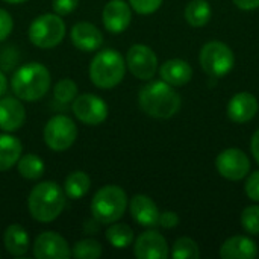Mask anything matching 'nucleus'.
<instances>
[{"label":"nucleus","mask_w":259,"mask_h":259,"mask_svg":"<svg viewBox=\"0 0 259 259\" xmlns=\"http://www.w3.org/2000/svg\"><path fill=\"white\" fill-rule=\"evenodd\" d=\"M138 103L143 112L149 117L167 120L175 117L182 105L181 96L164 80H156L144 85L138 94Z\"/></svg>","instance_id":"nucleus-1"},{"label":"nucleus","mask_w":259,"mask_h":259,"mask_svg":"<svg viewBox=\"0 0 259 259\" xmlns=\"http://www.w3.org/2000/svg\"><path fill=\"white\" fill-rule=\"evenodd\" d=\"M27 208L33 220L50 223L62 214L65 208V193L53 181L39 182L29 194Z\"/></svg>","instance_id":"nucleus-2"},{"label":"nucleus","mask_w":259,"mask_h":259,"mask_svg":"<svg viewBox=\"0 0 259 259\" xmlns=\"http://www.w3.org/2000/svg\"><path fill=\"white\" fill-rule=\"evenodd\" d=\"M50 71L41 62L21 65L12 76L11 88L15 97L23 102H35L44 97L50 88Z\"/></svg>","instance_id":"nucleus-3"},{"label":"nucleus","mask_w":259,"mask_h":259,"mask_svg":"<svg viewBox=\"0 0 259 259\" xmlns=\"http://www.w3.org/2000/svg\"><path fill=\"white\" fill-rule=\"evenodd\" d=\"M126 73V61L120 52L106 49L99 52L90 64V79L100 90L117 87Z\"/></svg>","instance_id":"nucleus-4"},{"label":"nucleus","mask_w":259,"mask_h":259,"mask_svg":"<svg viewBox=\"0 0 259 259\" xmlns=\"http://www.w3.org/2000/svg\"><path fill=\"white\" fill-rule=\"evenodd\" d=\"M127 208V194L118 185H105L93 197L91 214L100 225L118 222Z\"/></svg>","instance_id":"nucleus-5"},{"label":"nucleus","mask_w":259,"mask_h":259,"mask_svg":"<svg viewBox=\"0 0 259 259\" xmlns=\"http://www.w3.org/2000/svg\"><path fill=\"white\" fill-rule=\"evenodd\" d=\"M65 23L58 14H42L29 26V39L39 49H52L62 42Z\"/></svg>","instance_id":"nucleus-6"},{"label":"nucleus","mask_w":259,"mask_h":259,"mask_svg":"<svg viewBox=\"0 0 259 259\" xmlns=\"http://www.w3.org/2000/svg\"><path fill=\"white\" fill-rule=\"evenodd\" d=\"M199 61L203 71L211 77H223L229 74L235 65L234 52L222 41L206 42L199 53Z\"/></svg>","instance_id":"nucleus-7"},{"label":"nucleus","mask_w":259,"mask_h":259,"mask_svg":"<svg viewBox=\"0 0 259 259\" xmlns=\"http://www.w3.org/2000/svg\"><path fill=\"white\" fill-rule=\"evenodd\" d=\"M77 138V127L67 115L52 117L44 127V141L53 152L68 150Z\"/></svg>","instance_id":"nucleus-8"},{"label":"nucleus","mask_w":259,"mask_h":259,"mask_svg":"<svg viewBox=\"0 0 259 259\" xmlns=\"http://www.w3.org/2000/svg\"><path fill=\"white\" fill-rule=\"evenodd\" d=\"M126 67L140 80H150L158 71L156 53L144 44H134L126 55Z\"/></svg>","instance_id":"nucleus-9"},{"label":"nucleus","mask_w":259,"mask_h":259,"mask_svg":"<svg viewBox=\"0 0 259 259\" xmlns=\"http://www.w3.org/2000/svg\"><path fill=\"white\" fill-rule=\"evenodd\" d=\"M215 167L222 178L228 181H241L247 178L250 171V161L241 149L231 147L217 156Z\"/></svg>","instance_id":"nucleus-10"},{"label":"nucleus","mask_w":259,"mask_h":259,"mask_svg":"<svg viewBox=\"0 0 259 259\" xmlns=\"http://www.w3.org/2000/svg\"><path fill=\"white\" fill-rule=\"evenodd\" d=\"M73 114L88 126H97L108 117V105L96 94H82L73 100Z\"/></svg>","instance_id":"nucleus-11"},{"label":"nucleus","mask_w":259,"mask_h":259,"mask_svg":"<svg viewBox=\"0 0 259 259\" xmlns=\"http://www.w3.org/2000/svg\"><path fill=\"white\" fill-rule=\"evenodd\" d=\"M32 250L36 259H67L71 256V249L67 240L53 231L39 234L35 238Z\"/></svg>","instance_id":"nucleus-12"},{"label":"nucleus","mask_w":259,"mask_h":259,"mask_svg":"<svg viewBox=\"0 0 259 259\" xmlns=\"http://www.w3.org/2000/svg\"><path fill=\"white\" fill-rule=\"evenodd\" d=\"M134 253L138 259H165L168 258L170 250L165 238L158 231L150 229L135 240Z\"/></svg>","instance_id":"nucleus-13"},{"label":"nucleus","mask_w":259,"mask_h":259,"mask_svg":"<svg viewBox=\"0 0 259 259\" xmlns=\"http://www.w3.org/2000/svg\"><path fill=\"white\" fill-rule=\"evenodd\" d=\"M102 18L108 32L121 33L132 21V8L124 0H109L103 8Z\"/></svg>","instance_id":"nucleus-14"},{"label":"nucleus","mask_w":259,"mask_h":259,"mask_svg":"<svg viewBox=\"0 0 259 259\" xmlns=\"http://www.w3.org/2000/svg\"><path fill=\"white\" fill-rule=\"evenodd\" d=\"M132 219L144 228H155L159 223V209L156 203L146 194H137L129 202Z\"/></svg>","instance_id":"nucleus-15"},{"label":"nucleus","mask_w":259,"mask_h":259,"mask_svg":"<svg viewBox=\"0 0 259 259\" xmlns=\"http://www.w3.org/2000/svg\"><path fill=\"white\" fill-rule=\"evenodd\" d=\"M26 121V109L18 97L0 99V129L5 132L18 131Z\"/></svg>","instance_id":"nucleus-16"},{"label":"nucleus","mask_w":259,"mask_h":259,"mask_svg":"<svg viewBox=\"0 0 259 259\" xmlns=\"http://www.w3.org/2000/svg\"><path fill=\"white\" fill-rule=\"evenodd\" d=\"M70 38L73 46L82 52H96L103 44L102 32L97 29V26L88 21L76 23L70 32Z\"/></svg>","instance_id":"nucleus-17"},{"label":"nucleus","mask_w":259,"mask_h":259,"mask_svg":"<svg viewBox=\"0 0 259 259\" xmlns=\"http://www.w3.org/2000/svg\"><path fill=\"white\" fill-rule=\"evenodd\" d=\"M258 99L250 93L235 94L228 105V115L234 123H247L258 114Z\"/></svg>","instance_id":"nucleus-18"},{"label":"nucleus","mask_w":259,"mask_h":259,"mask_svg":"<svg viewBox=\"0 0 259 259\" xmlns=\"http://www.w3.org/2000/svg\"><path fill=\"white\" fill-rule=\"evenodd\" d=\"M220 256L223 259H255L258 256V247L249 237L235 235L222 244Z\"/></svg>","instance_id":"nucleus-19"},{"label":"nucleus","mask_w":259,"mask_h":259,"mask_svg":"<svg viewBox=\"0 0 259 259\" xmlns=\"http://www.w3.org/2000/svg\"><path fill=\"white\" fill-rule=\"evenodd\" d=\"M159 76L171 87H184L191 80L193 68L184 59H168L159 67Z\"/></svg>","instance_id":"nucleus-20"},{"label":"nucleus","mask_w":259,"mask_h":259,"mask_svg":"<svg viewBox=\"0 0 259 259\" xmlns=\"http://www.w3.org/2000/svg\"><path fill=\"white\" fill-rule=\"evenodd\" d=\"M3 244L6 252L12 256H23L29 250V235L27 231L20 225H11L5 231Z\"/></svg>","instance_id":"nucleus-21"},{"label":"nucleus","mask_w":259,"mask_h":259,"mask_svg":"<svg viewBox=\"0 0 259 259\" xmlns=\"http://www.w3.org/2000/svg\"><path fill=\"white\" fill-rule=\"evenodd\" d=\"M23 152V144L18 138L9 134H0V171L12 168Z\"/></svg>","instance_id":"nucleus-22"},{"label":"nucleus","mask_w":259,"mask_h":259,"mask_svg":"<svg viewBox=\"0 0 259 259\" xmlns=\"http://www.w3.org/2000/svg\"><path fill=\"white\" fill-rule=\"evenodd\" d=\"M91 187V179L85 171H71L64 182V193L74 200L82 199Z\"/></svg>","instance_id":"nucleus-23"},{"label":"nucleus","mask_w":259,"mask_h":259,"mask_svg":"<svg viewBox=\"0 0 259 259\" xmlns=\"http://www.w3.org/2000/svg\"><path fill=\"white\" fill-rule=\"evenodd\" d=\"M212 11L206 0H191L185 8V20L193 27H202L211 20Z\"/></svg>","instance_id":"nucleus-24"},{"label":"nucleus","mask_w":259,"mask_h":259,"mask_svg":"<svg viewBox=\"0 0 259 259\" xmlns=\"http://www.w3.org/2000/svg\"><path fill=\"white\" fill-rule=\"evenodd\" d=\"M105 235L108 243L115 249H126L134 243V231L124 223H111Z\"/></svg>","instance_id":"nucleus-25"},{"label":"nucleus","mask_w":259,"mask_h":259,"mask_svg":"<svg viewBox=\"0 0 259 259\" xmlns=\"http://www.w3.org/2000/svg\"><path fill=\"white\" fill-rule=\"evenodd\" d=\"M17 168H18V173L24 179H29V181L39 179L46 171L44 161L33 153H27L24 156H20V159L17 162Z\"/></svg>","instance_id":"nucleus-26"},{"label":"nucleus","mask_w":259,"mask_h":259,"mask_svg":"<svg viewBox=\"0 0 259 259\" xmlns=\"http://www.w3.org/2000/svg\"><path fill=\"white\" fill-rule=\"evenodd\" d=\"M170 255L173 259H199L200 249H199V244L193 238L181 237L175 241Z\"/></svg>","instance_id":"nucleus-27"},{"label":"nucleus","mask_w":259,"mask_h":259,"mask_svg":"<svg viewBox=\"0 0 259 259\" xmlns=\"http://www.w3.org/2000/svg\"><path fill=\"white\" fill-rule=\"evenodd\" d=\"M102 244L93 238H83L77 241L71 250V256L77 259H97L102 256Z\"/></svg>","instance_id":"nucleus-28"},{"label":"nucleus","mask_w":259,"mask_h":259,"mask_svg":"<svg viewBox=\"0 0 259 259\" xmlns=\"http://www.w3.org/2000/svg\"><path fill=\"white\" fill-rule=\"evenodd\" d=\"M53 96L58 102L61 103H68V102H73L77 96V85L74 80L65 77V79H61L55 88H53Z\"/></svg>","instance_id":"nucleus-29"},{"label":"nucleus","mask_w":259,"mask_h":259,"mask_svg":"<svg viewBox=\"0 0 259 259\" xmlns=\"http://www.w3.org/2000/svg\"><path fill=\"white\" fill-rule=\"evenodd\" d=\"M241 225L244 231L250 235L259 234V205H250L244 208L241 214Z\"/></svg>","instance_id":"nucleus-30"},{"label":"nucleus","mask_w":259,"mask_h":259,"mask_svg":"<svg viewBox=\"0 0 259 259\" xmlns=\"http://www.w3.org/2000/svg\"><path fill=\"white\" fill-rule=\"evenodd\" d=\"M129 5L135 12L141 15H149L161 8L162 0H129Z\"/></svg>","instance_id":"nucleus-31"},{"label":"nucleus","mask_w":259,"mask_h":259,"mask_svg":"<svg viewBox=\"0 0 259 259\" xmlns=\"http://www.w3.org/2000/svg\"><path fill=\"white\" fill-rule=\"evenodd\" d=\"M244 191L247 194V197L253 202H259V171L252 173L244 185Z\"/></svg>","instance_id":"nucleus-32"},{"label":"nucleus","mask_w":259,"mask_h":259,"mask_svg":"<svg viewBox=\"0 0 259 259\" xmlns=\"http://www.w3.org/2000/svg\"><path fill=\"white\" fill-rule=\"evenodd\" d=\"M79 5V0H52V8L58 15H68L71 14Z\"/></svg>","instance_id":"nucleus-33"},{"label":"nucleus","mask_w":259,"mask_h":259,"mask_svg":"<svg viewBox=\"0 0 259 259\" xmlns=\"http://www.w3.org/2000/svg\"><path fill=\"white\" fill-rule=\"evenodd\" d=\"M14 29V20L11 14L0 8V41H5Z\"/></svg>","instance_id":"nucleus-34"},{"label":"nucleus","mask_w":259,"mask_h":259,"mask_svg":"<svg viewBox=\"0 0 259 259\" xmlns=\"http://www.w3.org/2000/svg\"><path fill=\"white\" fill-rule=\"evenodd\" d=\"M159 226H162L164 229H173L179 225V215L173 211H165L162 214H159Z\"/></svg>","instance_id":"nucleus-35"},{"label":"nucleus","mask_w":259,"mask_h":259,"mask_svg":"<svg viewBox=\"0 0 259 259\" xmlns=\"http://www.w3.org/2000/svg\"><path fill=\"white\" fill-rule=\"evenodd\" d=\"M234 5H237V8L243 9V11H253L259 8V0H232Z\"/></svg>","instance_id":"nucleus-36"},{"label":"nucleus","mask_w":259,"mask_h":259,"mask_svg":"<svg viewBox=\"0 0 259 259\" xmlns=\"http://www.w3.org/2000/svg\"><path fill=\"white\" fill-rule=\"evenodd\" d=\"M250 149H252V155L255 158V161L259 164V129L253 134L252 141H250Z\"/></svg>","instance_id":"nucleus-37"},{"label":"nucleus","mask_w":259,"mask_h":259,"mask_svg":"<svg viewBox=\"0 0 259 259\" xmlns=\"http://www.w3.org/2000/svg\"><path fill=\"white\" fill-rule=\"evenodd\" d=\"M8 90V80H6V76L0 71V96H3Z\"/></svg>","instance_id":"nucleus-38"},{"label":"nucleus","mask_w":259,"mask_h":259,"mask_svg":"<svg viewBox=\"0 0 259 259\" xmlns=\"http://www.w3.org/2000/svg\"><path fill=\"white\" fill-rule=\"evenodd\" d=\"M3 2H6V3H12V5H18V3H24V2H27V0H3Z\"/></svg>","instance_id":"nucleus-39"}]
</instances>
